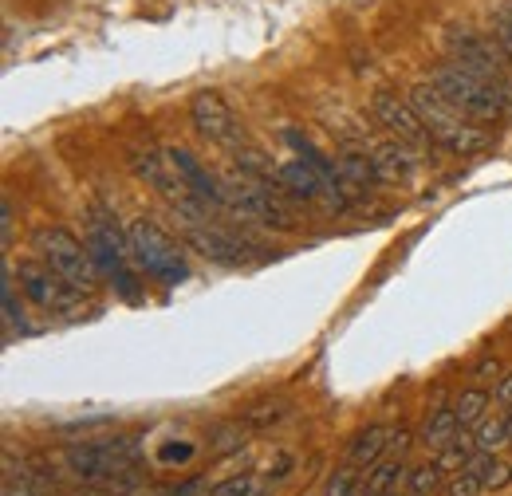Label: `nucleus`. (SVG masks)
<instances>
[{
    "label": "nucleus",
    "instance_id": "nucleus-1",
    "mask_svg": "<svg viewBox=\"0 0 512 496\" xmlns=\"http://www.w3.org/2000/svg\"><path fill=\"white\" fill-rule=\"evenodd\" d=\"M406 99H410V107L418 111V119L426 126L430 142H438L449 154H461V158H465V154H477V150L489 146V134L465 123V115H461L457 107H449L446 99L438 95L434 83H418Z\"/></svg>",
    "mask_w": 512,
    "mask_h": 496
},
{
    "label": "nucleus",
    "instance_id": "nucleus-2",
    "mask_svg": "<svg viewBox=\"0 0 512 496\" xmlns=\"http://www.w3.org/2000/svg\"><path fill=\"white\" fill-rule=\"evenodd\" d=\"M430 83L438 87V95L446 99L449 107H457L465 119H477V123H497L512 107L501 91H493L485 79H477L473 71H465L457 60L438 63L430 71Z\"/></svg>",
    "mask_w": 512,
    "mask_h": 496
},
{
    "label": "nucleus",
    "instance_id": "nucleus-3",
    "mask_svg": "<svg viewBox=\"0 0 512 496\" xmlns=\"http://www.w3.org/2000/svg\"><path fill=\"white\" fill-rule=\"evenodd\" d=\"M127 237H130V260H134L150 280H158V284H182V280L190 276V264H186L182 245L170 241L154 221H146V217L130 221Z\"/></svg>",
    "mask_w": 512,
    "mask_h": 496
},
{
    "label": "nucleus",
    "instance_id": "nucleus-4",
    "mask_svg": "<svg viewBox=\"0 0 512 496\" xmlns=\"http://www.w3.org/2000/svg\"><path fill=\"white\" fill-rule=\"evenodd\" d=\"M280 193L284 189H272L268 182H260V178L241 174V178H225L221 182V205L229 213H241L249 221H260L268 229H284L288 233V229H296V213L288 209V201Z\"/></svg>",
    "mask_w": 512,
    "mask_h": 496
},
{
    "label": "nucleus",
    "instance_id": "nucleus-5",
    "mask_svg": "<svg viewBox=\"0 0 512 496\" xmlns=\"http://www.w3.org/2000/svg\"><path fill=\"white\" fill-rule=\"evenodd\" d=\"M36 245L44 252V260H48L64 280H71L79 292H91V288L99 284V264H95L87 241H79L75 233H67V229H40V233H36Z\"/></svg>",
    "mask_w": 512,
    "mask_h": 496
},
{
    "label": "nucleus",
    "instance_id": "nucleus-6",
    "mask_svg": "<svg viewBox=\"0 0 512 496\" xmlns=\"http://www.w3.org/2000/svg\"><path fill=\"white\" fill-rule=\"evenodd\" d=\"M67 465L75 477L83 481H103L130 469L138 461V445L134 437H107V441H83V445H67Z\"/></svg>",
    "mask_w": 512,
    "mask_h": 496
},
{
    "label": "nucleus",
    "instance_id": "nucleus-7",
    "mask_svg": "<svg viewBox=\"0 0 512 496\" xmlns=\"http://www.w3.org/2000/svg\"><path fill=\"white\" fill-rule=\"evenodd\" d=\"M190 123L205 142L225 146V150H237V146H245V142H249V134H245V126L237 123L233 107H229V103H225V95H221V91H213V87L197 91V95L190 99Z\"/></svg>",
    "mask_w": 512,
    "mask_h": 496
},
{
    "label": "nucleus",
    "instance_id": "nucleus-8",
    "mask_svg": "<svg viewBox=\"0 0 512 496\" xmlns=\"http://www.w3.org/2000/svg\"><path fill=\"white\" fill-rule=\"evenodd\" d=\"M449 60H457L465 71H473L477 79H485L493 91H501L505 99L512 103V83L509 75H505V67L501 63H509L501 56V48H497V40H481V36H473V32H465V28H453L449 32Z\"/></svg>",
    "mask_w": 512,
    "mask_h": 496
},
{
    "label": "nucleus",
    "instance_id": "nucleus-9",
    "mask_svg": "<svg viewBox=\"0 0 512 496\" xmlns=\"http://www.w3.org/2000/svg\"><path fill=\"white\" fill-rule=\"evenodd\" d=\"M20 284H24V292H28V300L32 304H40L44 311H79V288L64 280L48 260L44 264H36V260H24L20 264Z\"/></svg>",
    "mask_w": 512,
    "mask_h": 496
},
{
    "label": "nucleus",
    "instance_id": "nucleus-10",
    "mask_svg": "<svg viewBox=\"0 0 512 496\" xmlns=\"http://www.w3.org/2000/svg\"><path fill=\"white\" fill-rule=\"evenodd\" d=\"M371 111H375V119H379L390 134H398L402 142H410V146H426V142H430V134H426L422 119H418V111L410 107V99H398L394 91H375Z\"/></svg>",
    "mask_w": 512,
    "mask_h": 496
},
{
    "label": "nucleus",
    "instance_id": "nucleus-11",
    "mask_svg": "<svg viewBox=\"0 0 512 496\" xmlns=\"http://www.w3.org/2000/svg\"><path fill=\"white\" fill-rule=\"evenodd\" d=\"M166 158H170V166H174V174L186 182V186L205 201V205H221V182L193 158L190 150H182V146H166Z\"/></svg>",
    "mask_w": 512,
    "mask_h": 496
},
{
    "label": "nucleus",
    "instance_id": "nucleus-12",
    "mask_svg": "<svg viewBox=\"0 0 512 496\" xmlns=\"http://www.w3.org/2000/svg\"><path fill=\"white\" fill-rule=\"evenodd\" d=\"M371 162H375V174H379V182H386V186H398V182H406V178L414 174V166H418L414 150H406V146H402V138H398V142H383V146H375Z\"/></svg>",
    "mask_w": 512,
    "mask_h": 496
},
{
    "label": "nucleus",
    "instance_id": "nucleus-13",
    "mask_svg": "<svg viewBox=\"0 0 512 496\" xmlns=\"http://www.w3.org/2000/svg\"><path fill=\"white\" fill-rule=\"evenodd\" d=\"M186 241H190L201 256H209V260H221V264H237V260H241V245H237L233 237H225V233H217V229H205L201 221H186Z\"/></svg>",
    "mask_w": 512,
    "mask_h": 496
},
{
    "label": "nucleus",
    "instance_id": "nucleus-14",
    "mask_svg": "<svg viewBox=\"0 0 512 496\" xmlns=\"http://www.w3.org/2000/svg\"><path fill=\"white\" fill-rule=\"evenodd\" d=\"M335 178H339V189H343L347 197H359V193H367V189L379 182L375 162H371L367 154H339Z\"/></svg>",
    "mask_w": 512,
    "mask_h": 496
},
{
    "label": "nucleus",
    "instance_id": "nucleus-15",
    "mask_svg": "<svg viewBox=\"0 0 512 496\" xmlns=\"http://www.w3.org/2000/svg\"><path fill=\"white\" fill-rule=\"evenodd\" d=\"M390 437H394V430H386V426L363 430V434L355 437V445H351V465H379L386 445H390Z\"/></svg>",
    "mask_w": 512,
    "mask_h": 496
},
{
    "label": "nucleus",
    "instance_id": "nucleus-16",
    "mask_svg": "<svg viewBox=\"0 0 512 496\" xmlns=\"http://www.w3.org/2000/svg\"><path fill=\"white\" fill-rule=\"evenodd\" d=\"M457 430H461V422H457L453 406H442V410H434V414L426 418V426H422V445H426V449H446L449 441L457 437Z\"/></svg>",
    "mask_w": 512,
    "mask_h": 496
},
{
    "label": "nucleus",
    "instance_id": "nucleus-17",
    "mask_svg": "<svg viewBox=\"0 0 512 496\" xmlns=\"http://www.w3.org/2000/svg\"><path fill=\"white\" fill-rule=\"evenodd\" d=\"M485 410H489V394H485L481 386L461 390V394H457V402H453V414H457L461 430H465V426H477V422L485 418Z\"/></svg>",
    "mask_w": 512,
    "mask_h": 496
},
{
    "label": "nucleus",
    "instance_id": "nucleus-18",
    "mask_svg": "<svg viewBox=\"0 0 512 496\" xmlns=\"http://www.w3.org/2000/svg\"><path fill=\"white\" fill-rule=\"evenodd\" d=\"M473 453H477V437L457 434L446 449H438V465H442V469H465Z\"/></svg>",
    "mask_w": 512,
    "mask_h": 496
},
{
    "label": "nucleus",
    "instance_id": "nucleus-19",
    "mask_svg": "<svg viewBox=\"0 0 512 496\" xmlns=\"http://www.w3.org/2000/svg\"><path fill=\"white\" fill-rule=\"evenodd\" d=\"M442 465L438 461H430V465H418L414 473H410V493L414 496H434L442 489Z\"/></svg>",
    "mask_w": 512,
    "mask_h": 496
},
{
    "label": "nucleus",
    "instance_id": "nucleus-20",
    "mask_svg": "<svg viewBox=\"0 0 512 496\" xmlns=\"http://www.w3.org/2000/svg\"><path fill=\"white\" fill-rule=\"evenodd\" d=\"M398 457H390V461H379L375 469H371V477H367V489H363V496H383L394 489V481H398Z\"/></svg>",
    "mask_w": 512,
    "mask_h": 496
},
{
    "label": "nucleus",
    "instance_id": "nucleus-21",
    "mask_svg": "<svg viewBox=\"0 0 512 496\" xmlns=\"http://www.w3.org/2000/svg\"><path fill=\"white\" fill-rule=\"evenodd\" d=\"M355 469H359V465L335 469L331 481H327V489H323V496H355V489H359V473H355Z\"/></svg>",
    "mask_w": 512,
    "mask_h": 496
},
{
    "label": "nucleus",
    "instance_id": "nucleus-22",
    "mask_svg": "<svg viewBox=\"0 0 512 496\" xmlns=\"http://www.w3.org/2000/svg\"><path fill=\"white\" fill-rule=\"evenodd\" d=\"M284 414H288V406H284V402H264V406H253V410L245 414V426H249V430H264V426L280 422Z\"/></svg>",
    "mask_w": 512,
    "mask_h": 496
},
{
    "label": "nucleus",
    "instance_id": "nucleus-23",
    "mask_svg": "<svg viewBox=\"0 0 512 496\" xmlns=\"http://www.w3.org/2000/svg\"><path fill=\"white\" fill-rule=\"evenodd\" d=\"M501 445H509V434H505V418L481 422V430H477V449L493 453V449H501Z\"/></svg>",
    "mask_w": 512,
    "mask_h": 496
},
{
    "label": "nucleus",
    "instance_id": "nucleus-24",
    "mask_svg": "<svg viewBox=\"0 0 512 496\" xmlns=\"http://www.w3.org/2000/svg\"><path fill=\"white\" fill-rule=\"evenodd\" d=\"M256 485L249 473H241V477H229V481H221L217 489H209V496H253Z\"/></svg>",
    "mask_w": 512,
    "mask_h": 496
},
{
    "label": "nucleus",
    "instance_id": "nucleus-25",
    "mask_svg": "<svg viewBox=\"0 0 512 496\" xmlns=\"http://www.w3.org/2000/svg\"><path fill=\"white\" fill-rule=\"evenodd\" d=\"M245 445V430L241 426H221L217 437H213V453H233Z\"/></svg>",
    "mask_w": 512,
    "mask_h": 496
},
{
    "label": "nucleus",
    "instance_id": "nucleus-26",
    "mask_svg": "<svg viewBox=\"0 0 512 496\" xmlns=\"http://www.w3.org/2000/svg\"><path fill=\"white\" fill-rule=\"evenodd\" d=\"M481 489H485L481 477H473V473H457V477L446 485V496H481Z\"/></svg>",
    "mask_w": 512,
    "mask_h": 496
},
{
    "label": "nucleus",
    "instance_id": "nucleus-27",
    "mask_svg": "<svg viewBox=\"0 0 512 496\" xmlns=\"http://www.w3.org/2000/svg\"><path fill=\"white\" fill-rule=\"evenodd\" d=\"M509 481H512V469H509V465H501V461H497V465L485 473V489H505Z\"/></svg>",
    "mask_w": 512,
    "mask_h": 496
},
{
    "label": "nucleus",
    "instance_id": "nucleus-28",
    "mask_svg": "<svg viewBox=\"0 0 512 496\" xmlns=\"http://www.w3.org/2000/svg\"><path fill=\"white\" fill-rule=\"evenodd\" d=\"M410 441H414V434H410V430H394V437H390V445H386V453L402 461V453L410 449Z\"/></svg>",
    "mask_w": 512,
    "mask_h": 496
},
{
    "label": "nucleus",
    "instance_id": "nucleus-29",
    "mask_svg": "<svg viewBox=\"0 0 512 496\" xmlns=\"http://www.w3.org/2000/svg\"><path fill=\"white\" fill-rule=\"evenodd\" d=\"M493 40H497V48H501V56L512 63V28H505V24H497L493 28Z\"/></svg>",
    "mask_w": 512,
    "mask_h": 496
},
{
    "label": "nucleus",
    "instance_id": "nucleus-30",
    "mask_svg": "<svg viewBox=\"0 0 512 496\" xmlns=\"http://www.w3.org/2000/svg\"><path fill=\"white\" fill-rule=\"evenodd\" d=\"M0 237H4V248H8V241H12V205H8V197L0 205Z\"/></svg>",
    "mask_w": 512,
    "mask_h": 496
},
{
    "label": "nucleus",
    "instance_id": "nucleus-31",
    "mask_svg": "<svg viewBox=\"0 0 512 496\" xmlns=\"http://www.w3.org/2000/svg\"><path fill=\"white\" fill-rule=\"evenodd\" d=\"M497 398H501V406H512V371L501 378V386H497Z\"/></svg>",
    "mask_w": 512,
    "mask_h": 496
},
{
    "label": "nucleus",
    "instance_id": "nucleus-32",
    "mask_svg": "<svg viewBox=\"0 0 512 496\" xmlns=\"http://www.w3.org/2000/svg\"><path fill=\"white\" fill-rule=\"evenodd\" d=\"M497 371H501V363H497V359H485V363L477 367V374H481V378H485V374H497Z\"/></svg>",
    "mask_w": 512,
    "mask_h": 496
},
{
    "label": "nucleus",
    "instance_id": "nucleus-33",
    "mask_svg": "<svg viewBox=\"0 0 512 496\" xmlns=\"http://www.w3.org/2000/svg\"><path fill=\"white\" fill-rule=\"evenodd\" d=\"M497 24H505V28H512V4H505V8H501V16H497Z\"/></svg>",
    "mask_w": 512,
    "mask_h": 496
},
{
    "label": "nucleus",
    "instance_id": "nucleus-34",
    "mask_svg": "<svg viewBox=\"0 0 512 496\" xmlns=\"http://www.w3.org/2000/svg\"><path fill=\"white\" fill-rule=\"evenodd\" d=\"M505 434H509V445H512V414L505 418Z\"/></svg>",
    "mask_w": 512,
    "mask_h": 496
},
{
    "label": "nucleus",
    "instance_id": "nucleus-35",
    "mask_svg": "<svg viewBox=\"0 0 512 496\" xmlns=\"http://www.w3.org/2000/svg\"><path fill=\"white\" fill-rule=\"evenodd\" d=\"M383 496H398V493H394V489H390V493H383Z\"/></svg>",
    "mask_w": 512,
    "mask_h": 496
},
{
    "label": "nucleus",
    "instance_id": "nucleus-36",
    "mask_svg": "<svg viewBox=\"0 0 512 496\" xmlns=\"http://www.w3.org/2000/svg\"><path fill=\"white\" fill-rule=\"evenodd\" d=\"M410 496H414V493H410Z\"/></svg>",
    "mask_w": 512,
    "mask_h": 496
}]
</instances>
